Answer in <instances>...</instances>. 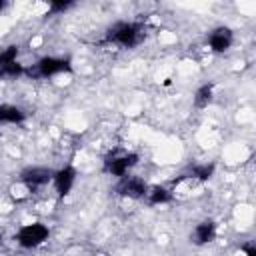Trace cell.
Wrapping results in <instances>:
<instances>
[{
  "mask_svg": "<svg viewBox=\"0 0 256 256\" xmlns=\"http://www.w3.org/2000/svg\"><path fill=\"white\" fill-rule=\"evenodd\" d=\"M140 34H142V26H140V24H134V22H118V24H114V26L108 30L106 40L130 48V46L138 44Z\"/></svg>",
  "mask_w": 256,
  "mask_h": 256,
  "instance_id": "6da1fadb",
  "label": "cell"
},
{
  "mask_svg": "<svg viewBox=\"0 0 256 256\" xmlns=\"http://www.w3.org/2000/svg\"><path fill=\"white\" fill-rule=\"evenodd\" d=\"M48 234H50V232H48V228H46L44 224L34 222V224L22 226V228L18 230L16 240H18V244L24 246V248H36V246H40V244H44V242L48 240Z\"/></svg>",
  "mask_w": 256,
  "mask_h": 256,
  "instance_id": "7a4b0ae2",
  "label": "cell"
},
{
  "mask_svg": "<svg viewBox=\"0 0 256 256\" xmlns=\"http://www.w3.org/2000/svg\"><path fill=\"white\" fill-rule=\"evenodd\" d=\"M72 66H70V60L66 58H56V56H44L38 60L36 64V76H42V78H48V76H54V74H62V72H70Z\"/></svg>",
  "mask_w": 256,
  "mask_h": 256,
  "instance_id": "3957f363",
  "label": "cell"
},
{
  "mask_svg": "<svg viewBox=\"0 0 256 256\" xmlns=\"http://www.w3.org/2000/svg\"><path fill=\"white\" fill-rule=\"evenodd\" d=\"M116 192L120 194V196H126V198H142V196H146V192H148V186H146V182L142 180V178H136V176H122L120 178V182H118V186H116Z\"/></svg>",
  "mask_w": 256,
  "mask_h": 256,
  "instance_id": "277c9868",
  "label": "cell"
},
{
  "mask_svg": "<svg viewBox=\"0 0 256 256\" xmlns=\"http://www.w3.org/2000/svg\"><path fill=\"white\" fill-rule=\"evenodd\" d=\"M52 176H54V172L48 170V168H42V166H30V168H26V170L20 172V180H22L30 190L48 184V182L52 180Z\"/></svg>",
  "mask_w": 256,
  "mask_h": 256,
  "instance_id": "5b68a950",
  "label": "cell"
},
{
  "mask_svg": "<svg viewBox=\"0 0 256 256\" xmlns=\"http://www.w3.org/2000/svg\"><path fill=\"white\" fill-rule=\"evenodd\" d=\"M136 162H138V154L130 152V154H122V156H112V158H108L104 168H106L108 174L122 178V176H126V172H128Z\"/></svg>",
  "mask_w": 256,
  "mask_h": 256,
  "instance_id": "8992f818",
  "label": "cell"
},
{
  "mask_svg": "<svg viewBox=\"0 0 256 256\" xmlns=\"http://www.w3.org/2000/svg\"><path fill=\"white\" fill-rule=\"evenodd\" d=\"M52 180H54L56 192H58L60 196H66V194L72 190V186H74V180H76V170H74L72 166H64V168H60L58 172H54Z\"/></svg>",
  "mask_w": 256,
  "mask_h": 256,
  "instance_id": "52a82bcc",
  "label": "cell"
},
{
  "mask_svg": "<svg viewBox=\"0 0 256 256\" xmlns=\"http://www.w3.org/2000/svg\"><path fill=\"white\" fill-rule=\"evenodd\" d=\"M232 40H234L232 30L230 28H224V26L212 30L210 36H208V44H210V48L214 52H226L232 46Z\"/></svg>",
  "mask_w": 256,
  "mask_h": 256,
  "instance_id": "ba28073f",
  "label": "cell"
},
{
  "mask_svg": "<svg viewBox=\"0 0 256 256\" xmlns=\"http://www.w3.org/2000/svg\"><path fill=\"white\" fill-rule=\"evenodd\" d=\"M214 236H216V224H214L212 220H204V222H200V224L194 228V236H192V240H194V244L202 246V244L212 242Z\"/></svg>",
  "mask_w": 256,
  "mask_h": 256,
  "instance_id": "9c48e42d",
  "label": "cell"
},
{
  "mask_svg": "<svg viewBox=\"0 0 256 256\" xmlns=\"http://www.w3.org/2000/svg\"><path fill=\"white\" fill-rule=\"evenodd\" d=\"M24 120V112L18 106L2 104L0 106V124H16Z\"/></svg>",
  "mask_w": 256,
  "mask_h": 256,
  "instance_id": "30bf717a",
  "label": "cell"
},
{
  "mask_svg": "<svg viewBox=\"0 0 256 256\" xmlns=\"http://www.w3.org/2000/svg\"><path fill=\"white\" fill-rule=\"evenodd\" d=\"M146 196H148V202L150 204H166V202L172 200L170 190H166L164 186H152V188H148Z\"/></svg>",
  "mask_w": 256,
  "mask_h": 256,
  "instance_id": "8fae6325",
  "label": "cell"
},
{
  "mask_svg": "<svg viewBox=\"0 0 256 256\" xmlns=\"http://www.w3.org/2000/svg\"><path fill=\"white\" fill-rule=\"evenodd\" d=\"M212 92H214L212 84H202L194 94V106L196 108H206L212 100Z\"/></svg>",
  "mask_w": 256,
  "mask_h": 256,
  "instance_id": "7c38bea8",
  "label": "cell"
},
{
  "mask_svg": "<svg viewBox=\"0 0 256 256\" xmlns=\"http://www.w3.org/2000/svg\"><path fill=\"white\" fill-rule=\"evenodd\" d=\"M214 174V164H194L190 168V176L196 180H208Z\"/></svg>",
  "mask_w": 256,
  "mask_h": 256,
  "instance_id": "4fadbf2b",
  "label": "cell"
},
{
  "mask_svg": "<svg viewBox=\"0 0 256 256\" xmlns=\"http://www.w3.org/2000/svg\"><path fill=\"white\" fill-rule=\"evenodd\" d=\"M20 74H24V66H22L18 60L0 68V78H18Z\"/></svg>",
  "mask_w": 256,
  "mask_h": 256,
  "instance_id": "5bb4252c",
  "label": "cell"
},
{
  "mask_svg": "<svg viewBox=\"0 0 256 256\" xmlns=\"http://www.w3.org/2000/svg\"><path fill=\"white\" fill-rule=\"evenodd\" d=\"M16 58H18V46H16V44L6 46L4 50H0V68L6 66V64L16 62Z\"/></svg>",
  "mask_w": 256,
  "mask_h": 256,
  "instance_id": "9a60e30c",
  "label": "cell"
},
{
  "mask_svg": "<svg viewBox=\"0 0 256 256\" xmlns=\"http://www.w3.org/2000/svg\"><path fill=\"white\" fill-rule=\"evenodd\" d=\"M72 4H74V2H70V0H66V2H64V0L56 2V0H54V2H50V8H48V10H50L52 14H58V12H64V10H68Z\"/></svg>",
  "mask_w": 256,
  "mask_h": 256,
  "instance_id": "2e32d148",
  "label": "cell"
},
{
  "mask_svg": "<svg viewBox=\"0 0 256 256\" xmlns=\"http://www.w3.org/2000/svg\"><path fill=\"white\" fill-rule=\"evenodd\" d=\"M242 252H244L246 256H256V246H252V244H244V246H242Z\"/></svg>",
  "mask_w": 256,
  "mask_h": 256,
  "instance_id": "e0dca14e",
  "label": "cell"
},
{
  "mask_svg": "<svg viewBox=\"0 0 256 256\" xmlns=\"http://www.w3.org/2000/svg\"><path fill=\"white\" fill-rule=\"evenodd\" d=\"M4 6H6V2H2V0H0V10H2Z\"/></svg>",
  "mask_w": 256,
  "mask_h": 256,
  "instance_id": "ac0fdd59",
  "label": "cell"
}]
</instances>
